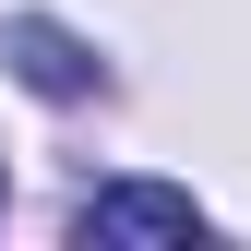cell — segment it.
<instances>
[{"instance_id": "1", "label": "cell", "mask_w": 251, "mask_h": 251, "mask_svg": "<svg viewBox=\"0 0 251 251\" xmlns=\"http://www.w3.org/2000/svg\"><path fill=\"white\" fill-rule=\"evenodd\" d=\"M72 239H84V251H132V239L192 251V239H203V203H192V192H168V179H108V192H84Z\"/></svg>"}, {"instance_id": "3", "label": "cell", "mask_w": 251, "mask_h": 251, "mask_svg": "<svg viewBox=\"0 0 251 251\" xmlns=\"http://www.w3.org/2000/svg\"><path fill=\"white\" fill-rule=\"evenodd\" d=\"M0 203H12V192H0Z\"/></svg>"}, {"instance_id": "2", "label": "cell", "mask_w": 251, "mask_h": 251, "mask_svg": "<svg viewBox=\"0 0 251 251\" xmlns=\"http://www.w3.org/2000/svg\"><path fill=\"white\" fill-rule=\"evenodd\" d=\"M0 60L36 84V96H96V48H84L72 24H48V12H12V24H0Z\"/></svg>"}]
</instances>
